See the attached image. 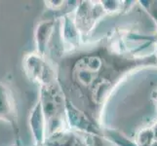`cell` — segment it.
Masks as SVG:
<instances>
[{
    "instance_id": "1",
    "label": "cell",
    "mask_w": 157,
    "mask_h": 146,
    "mask_svg": "<svg viewBox=\"0 0 157 146\" xmlns=\"http://www.w3.org/2000/svg\"><path fill=\"white\" fill-rule=\"evenodd\" d=\"M23 67L28 78L40 88L51 87L58 83V73L51 62L35 52L29 53L23 59Z\"/></svg>"
},
{
    "instance_id": "2",
    "label": "cell",
    "mask_w": 157,
    "mask_h": 146,
    "mask_svg": "<svg viewBox=\"0 0 157 146\" xmlns=\"http://www.w3.org/2000/svg\"><path fill=\"white\" fill-rule=\"evenodd\" d=\"M110 14L105 1H82L77 4L73 20L82 37L86 36L95 28L97 23L105 15Z\"/></svg>"
},
{
    "instance_id": "3",
    "label": "cell",
    "mask_w": 157,
    "mask_h": 146,
    "mask_svg": "<svg viewBox=\"0 0 157 146\" xmlns=\"http://www.w3.org/2000/svg\"><path fill=\"white\" fill-rule=\"evenodd\" d=\"M64 114L67 129L70 131L87 136L102 137V129L84 111L75 106L67 95L64 96Z\"/></svg>"
},
{
    "instance_id": "4",
    "label": "cell",
    "mask_w": 157,
    "mask_h": 146,
    "mask_svg": "<svg viewBox=\"0 0 157 146\" xmlns=\"http://www.w3.org/2000/svg\"><path fill=\"white\" fill-rule=\"evenodd\" d=\"M59 34L63 51L70 53L76 51L83 42V37L76 28L73 16L69 13L64 14L59 20Z\"/></svg>"
},
{
    "instance_id": "5",
    "label": "cell",
    "mask_w": 157,
    "mask_h": 146,
    "mask_svg": "<svg viewBox=\"0 0 157 146\" xmlns=\"http://www.w3.org/2000/svg\"><path fill=\"white\" fill-rule=\"evenodd\" d=\"M0 120L9 123L19 137V122L17 103L13 92L6 84L0 82Z\"/></svg>"
},
{
    "instance_id": "6",
    "label": "cell",
    "mask_w": 157,
    "mask_h": 146,
    "mask_svg": "<svg viewBox=\"0 0 157 146\" xmlns=\"http://www.w3.org/2000/svg\"><path fill=\"white\" fill-rule=\"evenodd\" d=\"M29 125L33 137L34 146H43L47 140V124L39 99L30 111Z\"/></svg>"
},
{
    "instance_id": "7",
    "label": "cell",
    "mask_w": 157,
    "mask_h": 146,
    "mask_svg": "<svg viewBox=\"0 0 157 146\" xmlns=\"http://www.w3.org/2000/svg\"><path fill=\"white\" fill-rule=\"evenodd\" d=\"M55 20H43L36 25L34 30L35 53L47 58L48 46H49L52 35L55 31Z\"/></svg>"
},
{
    "instance_id": "8",
    "label": "cell",
    "mask_w": 157,
    "mask_h": 146,
    "mask_svg": "<svg viewBox=\"0 0 157 146\" xmlns=\"http://www.w3.org/2000/svg\"><path fill=\"white\" fill-rule=\"evenodd\" d=\"M143 4V6L145 7L147 13L154 19L155 24H157V1H140ZM155 45H156V51H155V57L157 58V34L155 38Z\"/></svg>"
},
{
    "instance_id": "9",
    "label": "cell",
    "mask_w": 157,
    "mask_h": 146,
    "mask_svg": "<svg viewBox=\"0 0 157 146\" xmlns=\"http://www.w3.org/2000/svg\"><path fill=\"white\" fill-rule=\"evenodd\" d=\"M46 3V7L49 8L53 11H59L61 10L62 8H63L64 6H66V3H67V1H45Z\"/></svg>"
},
{
    "instance_id": "10",
    "label": "cell",
    "mask_w": 157,
    "mask_h": 146,
    "mask_svg": "<svg viewBox=\"0 0 157 146\" xmlns=\"http://www.w3.org/2000/svg\"><path fill=\"white\" fill-rule=\"evenodd\" d=\"M156 101H157V97H156Z\"/></svg>"
}]
</instances>
